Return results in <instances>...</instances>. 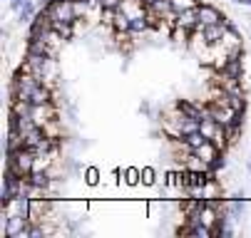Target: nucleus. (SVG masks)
<instances>
[{"instance_id": "f257e3e1", "label": "nucleus", "mask_w": 251, "mask_h": 238, "mask_svg": "<svg viewBox=\"0 0 251 238\" xmlns=\"http://www.w3.org/2000/svg\"><path fill=\"white\" fill-rule=\"evenodd\" d=\"M35 149L30 147H23V149H15V151H8V172H13L15 176H30L32 174V161H35Z\"/></svg>"}, {"instance_id": "f03ea898", "label": "nucleus", "mask_w": 251, "mask_h": 238, "mask_svg": "<svg viewBox=\"0 0 251 238\" xmlns=\"http://www.w3.org/2000/svg\"><path fill=\"white\" fill-rule=\"evenodd\" d=\"M30 119L38 124L40 129H45V127L55 124V119H57V109H55L52 102H45V105H32Z\"/></svg>"}, {"instance_id": "7ed1b4c3", "label": "nucleus", "mask_w": 251, "mask_h": 238, "mask_svg": "<svg viewBox=\"0 0 251 238\" xmlns=\"http://www.w3.org/2000/svg\"><path fill=\"white\" fill-rule=\"evenodd\" d=\"M199 27H201V32H204L206 43H219V40L226 35V30H231V25H229L226 20H219V22H214V25H201V22H199Z\"/></svg>"}, {"instance_id": "20e7f679", "label": "nucleus", "mask_w": 251, "mask_h": 238, "mask_svg": "<svg viewBox=\"0 0 251 238\" xmlns=\"http://www.w3.org/2000/svg\"><path fill=\"white\" fill-rule=\"evenodd\" d=\"M176 109H179V114L187 117V119H199L201 122L204 117H209V109L201 107V105H194V102H179Z\"/></svg>"}, {"instance_id": "39448f33", "label": "nucleus", "mask_w": 251, "mask_h": 238, "mask_svg": "<svg viewBox=\"0 0 251 238\" xmlns=\"http://www.w3.org/2000/svg\"><path fill=\"white\" fill-rule=\"evenodd\" d=\"M192 154H194V156H197V159H199L201 164H211L214 159L219 156V147H217V144H214V142L209 139V142H204L201 147L192 149Z\"/></svg>"}, {"instance_id": "423d86ee", "label": "nucleus", "mask_w": 251, "mask_h": 238, "mask_svg": "<svg viewBox=\"0 0 251 238\" xmlns=\"http://www.w3.org/2000/svg\"><path fill=\"white\" fill-rule=\"evenodd\" d=\"M222 43H224V47L229 50V55H241V52H244V43H241V38L236 35L234 30H226V35L222 38Z\"/></svg>"}, {"instance_id": "0eeeda50", "label": "nucleus", "mask_w": 251, "mask_h": 238, "mask_svg": "<svg viewBox=\"0 0 251 238\" xmlns=\"http://www.w3.org/2000/svg\"><path fill=\"white\" fill-rule=\"evenodd\" d=\"M241 55H229V60H226V65L222 67V77H241V60H239Z\"/></svg>"}, {"instance_id": "6e6552de", "label": "nucleus", "mask_w": 251, "mask_h": 238, "mask_svg": "<svg viewBox=\"0 0 251 238\" xmlns=\"http://www.w3.org/2000/svg\"><path fill=\"white\" fill-rule=\"evenodd\" d=\"M197 13H199V22H201V25H214V22L224 20L217 10L209 8V5H199V8H197Z\"/></svg>"}, {"instance_id": "1a4fd4ad", "label": "nucleus", "mask_w": 251, "mask_h": 238, "mask_svg": "<svg viewBox=\"0 0 251 238\" xmlns=\"http://www.w3.org/2000/svg\"><path fill=\"white\" fill-rule=\"evenodd\" d=\"M182 142L189 147V149H197V147H201L204 142H209L204 134H201V129L199 131H192V134H187V137H182Z\"/></svg>"}, {"instance_id": "9d476101", "label": "nucleus", "mask_w": 251, "mask_h": 238, "mask_svg": "<svg viewBox=\"0 0 251 238\" xmlns=\"http://www.w3.org/2000/svg\"><path fill=\"white\" fill-rule=\"evenodd\" d=\"M172 8L176 13H182V10H189V8H197V0H169Z\"/></svg>"}, {"instance_id": "9b49d317", "label": "nucleus", "mask_w": 251, "mask_h": 238, "mask_svg": "<svg viewBox=\"0 0 251 238\" xmlns=\"http://www.w3.org/2000/svg\"><path fill=\"white\" fill-rule=\"evenodd\" d=\"M35 15V8H32V3H27V5H23L20 8V20H30Z\"/></svg>"}, {"instance_id": "f8f14e48", "label": "nucleus", "mask_w": 251, "mask_h": 238, "mask_svg": "<svg viewBox=\"0 0 251 238\" xmlns=\"http://www.w3.org/2000/svg\"><path fill=\"white\" fill-rule=\"evenodd\" d=\"M222 166H224V159H222V156H217V159H214V161L209 164V172H219Z\"/></svg>"}, {"instance_id": "ddd939ff", "label": "nucleus", "mask_w": 251, "mask_h": 238, "mask_svg": "<svg viewBox=\"0 0 251 238\" xmlns=\"http://www.w3.org/2000/svg\"><path fill=\"white\" fill-rule=\"evenodd\" d=\"M120 5V0H102V8H110V10H115Z\"/></svg>"}, {"instance_id": "4468645a", "label": "nucleus", "mask_w": 251, "mask_h": 238, "mask_svg": "<svg viewBox=\"0 0 251 238\" xmlns=\"http://www.w3.org/2000/svg\"><path fill=\"white\" fill-rule=\"evenodd\" d=\"M27 3H30V0H13L10 8H13V10H20V8H23V5H27Z\"/></svg>"}, {"instance_id": "2eb2a0df", "label": "nucleus", "mask_w": 251, "mask_h": 238, "mask_svg": "<svg viewBox=\"0 0 251 238\" xmlns=\"http://www.w3.org/2000/svg\"><path fill=\"white\" fill-rule=\"evenodd\" d=\"M241 3H246V5H251V0H241Z\"/></svg>"}, {"instance_id": "dca6fc26", "label": "nucleus", "mask_w": 251, "mask_h": 238, "mask_svg": "<svg viewBox=\"0 0 251 238\" xmlns=\"http://www.w3.org/2000/svg\"><path fill=\"white\" fill-rule=\"evenodd\" d=\"M249 169H251V164H249Z\"/></svg>"}]
</instances>
